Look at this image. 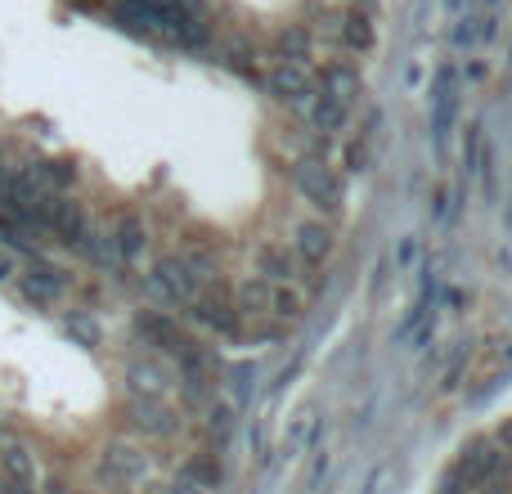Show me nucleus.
Here are the masks:
<instances>
[{
	"label": "nucleus",
	"instance_id": "nucleus-1",
	"mask_svg": "<svg viewBox=\"0 0 512 494\" xmlns=\"http://www.w3.org/2000/svg\"><path fill=\"white\" fill-rule=\"evenodd\" d=\"M445 494H512V436L490 441L454 472Z\"/></svg>",
	"mask_w": 512,
	"mask_h": 494
}]
</instances>
